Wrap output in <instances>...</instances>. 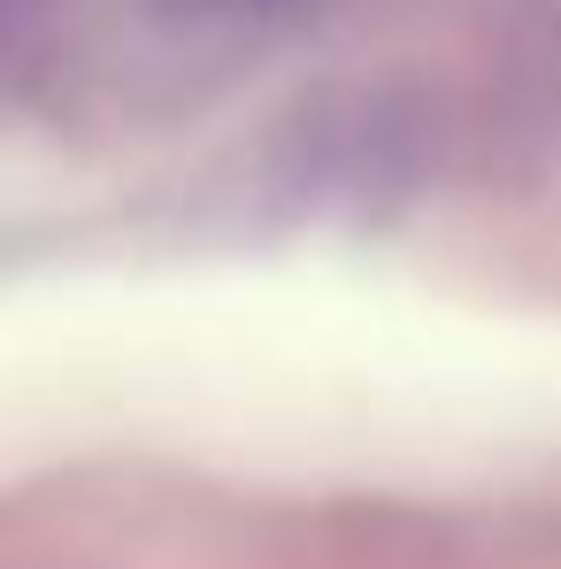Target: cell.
<instances>
[{
  "mask_svg": "<svg viewBox=\"0 0 561 569\" xmlns=\"http://www.w3.org/2000/svg\"><path fill=\"white\" fill-rule=\"evenodd\" d=\"M216 8H254V0H216Z\"/></svg>",
  "mask_w": 561,
  "mask_h": 569,
  "instance_id": "cell-1",
  "label": "cell"
}]
</instances>
